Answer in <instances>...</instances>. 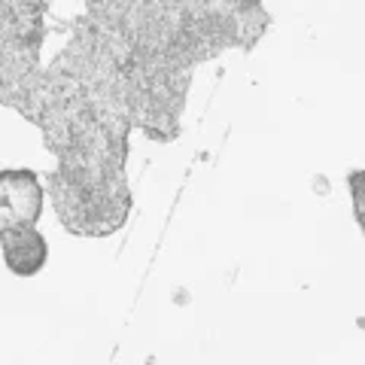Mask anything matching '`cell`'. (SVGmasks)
Wrapping results in <instances>:
<instances>
[{"mask_svg":"<svg viewBox=\"0 0 365 365\" xmlns=\"http://www.w3.org/2000/svg\"><path fill=\"white\" fill-rule=\"evenodd\" d=\"M43 0H0V104L31 116V98L40 83Z\"/></svg>","mask_w":365,"mask_h":365,"instance_id":"1","label":"cell"},{"mask_svg":"<svg viewBox=\"0 0 365 365\" xmlns=\"http://www.w3.org/2000/svg\"><path fill=\"white\" fill-rule=\"evenodd\" d=\"M4 262L16 277H34L49 262V241L37 232V225H19L0 235Z\"/></svg>","mask_w":365,"mask_h":365,"instance_id":"3","label":"cell"},{"mask_svg":"<svg viewBox=\"0 0 365 365\" xmlns=\"http://www.w3.org/2000/svg\"><path fill=\"white\" fill-rule=\"evenodd\" d=\"M43 216V182L31 168L0 170V235L19 225H37Z\"/></svg>","mask_w":365,"mask_h":365,"instance_id":"2","label":"cell"}]
</instances>
